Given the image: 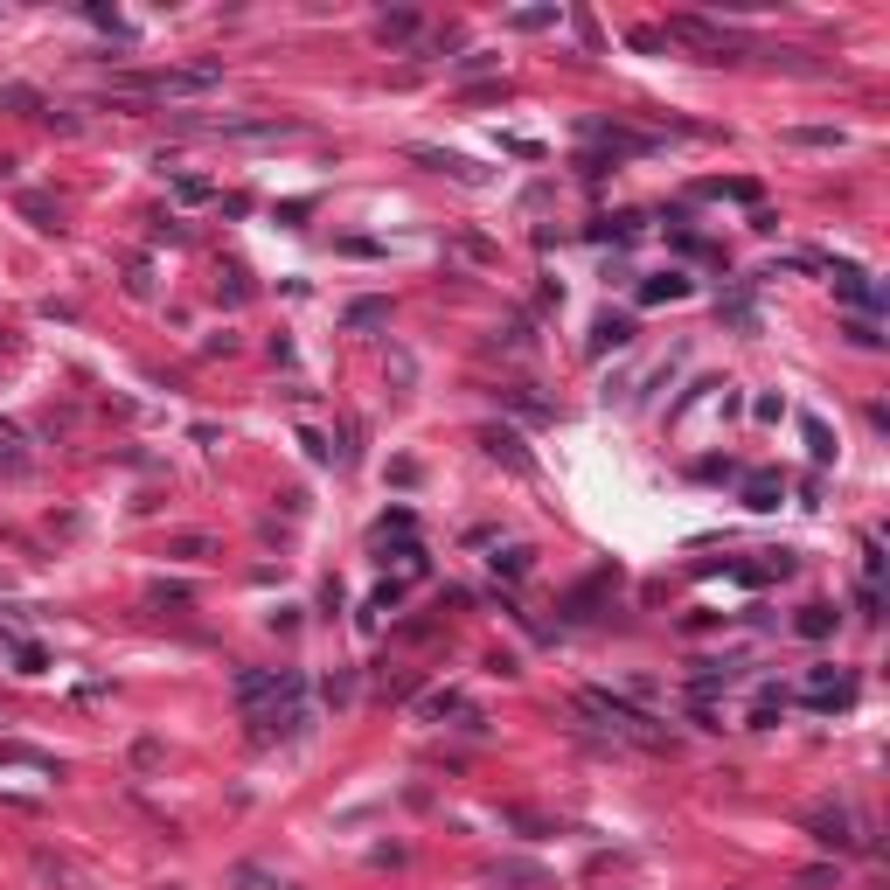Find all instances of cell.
<instances>
[{
    "label": "cell",
    "instance_id": "7",
    "mask_svg": "<svg viewBox=\"0 0 890 890\" xmlns=\"http://www.w3.org/2000/svg\"><path fill=\"white\" fill-rule=\"evenodd\" d=\"M633 341V320L626 313H598V327H592V355H605V348H626Z\"/></svg>",
    "mask_w": 890,
    "mask_h": 890
},
{
    "label": "cell",
    "instance_id": "1",
    "mask_svg": "<svg viewBox=\"0 0 890 890\" xmlns=\"http://www.w3.org/2000/svg\"><path fill=\"white\" fill-rule=\"evenodd\" d=\"M578 710H585V717H598L612 738H633V744H647V751H654V744H668V731H654V717H640L633 703H619V696H605V689L578 696Z\"/></svg>",
    "mask_w": 890,
    "mask_h": 890
},
{
    "label": "cell",
    "instance_id": "21",
    "mask_svg": "<svg viewBox=\"0 0 890 890\" xmlns=\"http://www.w3.org/2000/svg\"><path fill=\"white\" fill-rule=\"evenodd\" d=\"M14 661H21V675H42V647H28V640H21V647H14Z\"/></svg>",
    "mask_w": 890,
    "mask_h": 890
},
{
    "label": "cell",
    "instance_id": "3",
    "mask_svg": "<svg viewBox=\"0 0 890 890\" xmlns=\"http://www.w3.org/2000/svg\"><path fill=\"white\" fill-rule=\"evenodd\" d=\"M237 703L244 710H258V703H306V675L299 668H244L237 675Z\"/></svg>",
    "mask_w": 890,
    "mask_h": 890
},
{
    "label": "cell",
    "instance_id": "17",
    "mask_svg": "<svg viewBox=\"0 0 890 890\" xmlns=\"http://www.w3.org/2000/svg\"><path fill=\"white\" fill-rule=\"evenodd\" d=\"M494 571H501V578H522V571H529V550H501Z\"/></svg>",
    "mask_w": 890,
    "mask_h": 890
},
{
    "label": "cell",
    "instance_id": "8",
    "mask_svg": "<svg viewBox=\"0 0 890 890\" xmlns=\"http://www.w3.org/2000/svg\"><path fill=\"white\" fill-rule=\"evenodd\" d=\"M0 765H28V772H56V751H35V744H0Z\"/></svg>",
    "mask_w": 890,
    "mask_h": 890
},
{
    "label": "cell",
    "instance_id": "5",
    "mask_svg": "<svg viewBox=\"0 0 890 890\" xmlns=\"http://www.w3.org/2000/svg\"><path fill=\"white\" fill-rule=\"evenodd\" d=\"M807 828H814V842H828V849H856V814H849V807H814Z\"/></svg>",
    "mask_w": 890,
    "mask_h": 890
},
{
    "label": "cell",
    "instance_id": "13",
    "mask_svg": "<svg viewBox=\"0 0 890 890\" xmlns=\"http://www.w3.org/2000/svg\"><path fill=\"white\" fill-rule=\"evenodd\" d=\"M682 293H689V279H675V272H661V279H647V286H640L647 306H654V299H682Z\"/></svg>",
    "mask_w": 890,
    "mask_h": 890
},
{
    "label": "cell",
    "instance_id": "12",
    "mask_svg": "<svg viewBox=\"0 0 890 890\" xmlns=\"http://www.w3.org/2000/svg\"><path fill=\"white\" fill-rule=\"evenodd\" d=\"M0 466H7V473H21V466H28V452H21V432H14L7 418H0Z\"/></svg>",
    "mask_w": 890,
    "mask_h": 890
},
{
    "label": "cell",
    "instance_id": "4",
    "mask_svg": "<svg viewBox=\"0 0 890 890\" xmlns=\"http://www.w3.org/2000/svg\"><path fill=\"white\" fill-rule=\"evenodd\" d=\"M668 42H689V49H703V56H738V28H724V21H710V14H668Z\"/></svg>",
    "mask_w": 890,
    "mask_h": 890
},
{
    "label": "cell",
    "instance_id": "6",
    "mask_svg": "<svg viewBox=\"0 0 890 890\" xmlns=\"http://www.w3.org/2000/svg\"><path fill=\"white\" fill-rule=\"evenodd\" d=\"M376 42H383V49H404V42H418V14H411V7H397V14H376Z\"/></svg>",
    "mask_w": 890,
    "mask_h": 890
},
{
    "label": "cell",
    "instance_id": "20",
    "mask_svg": "<svg viewBox=\"0 0 890 890\" xmlns=\"http://www.w3.org/2000/svg\"><path fill=\"white\" fill-rule=\"evenodd\" d=\"M174 195H181V202H209V181H202V174H188V181H181Z\"/></svg>",
    "mask_w": 890,
    "mask_h": 890
},
{
    "label": "cell",
    "instance_id": "9",
    "mask_svg": "<svg viewBox=\"0 0 890 890\" xmlns=\"http://www.w3.org/2000/svg\"><path fill=\"white\" fill-rule=\"evenodd\" d=\"M480 445H487L494 459H508L515 473H529V452H522V439H515V432H480Z\"/></svg>",
    "mask_w": 890,
    "mask_h": 890
},
{
    "label": "cell",
    "instance_id": "2",
    "mask_svg": "<svg viewBox=\"0 0 890 890\" xmlns=\"http://www.w3.org/2000/svg\"><path fill=\"white\" fill-rule=\"evenodd\" d=\"M119 91L160 98V105H174V98H209V91H216V70H209V63H202V70H147V77H119Z\"/></svg>",
    "mask_w": 890,
    "mask_h": 890
},
{
    "label": "cell",
    "instance_id": "19",
    "mask_svg": "<svg viewBox=\"0 0 890 890\" xmlns=\"http://www.w3.org/2000/svg\"><path fill=\"white\" fill-rule=\"evenodd\" d=\"M550 21H557L550 7H522V14H515V28H550Z\"/></svg>",
    "mask_w": 890,
    "mask_h": 890
},
{
    "label": "cell",
    "instance_id": "16",
    "mask_svg": "<svg viewBox=\"0 0 890 890\" xmlns=\"http://www.w3.org/2000/svg\"><path fill=\"white\" fill-rule=\"evenodd\" d=\"M445 710H459V689H439V696L418 703V717H445Z\"/></svg>",
    "mask_w": 890,
    "mask_h": 890
},
{
    "label": "cell",
    "instance_id": "15",
    "mask_svg": "<svg viewBox=\"0 0 890 890\" xmlns=\"http://www.w3.org/2000/svg\"><path fill=\"white\" fill-rule=\"evenodd\" d=\"M807 452H814V459H835V439H828L821 418H807Z\"/></svg>",
    "mask_w": 890,
    "mask_h": 890
},
{
    "label": "cell",
    "instance_id": "18",
    "mask_svg": "<svg viewBox=\"0 0 890 890\" xmlns=\"http://www.w3.org/2000/svg\"><path fill=\"white\" fill-rule=\"evenodd\" d=\"M348 320H355V327H376V320H383V306H376V299H355V306H348Z\"/></svg>",
    "mask_w": 890,
    "mask_h": 890
},
{
    "label": "cell",
    "instance_id": "14",
    "mask_svg": "<svg viewBox=\"0 0 890 890\" xmlns=\"http://www.w3.org/2000/svg\"><path fill=\"white\" fill-rule=\"evenodd\" d=\"M800 633H807V640L835 633V612H828V605H807V612H800Z\"/></svg>",
    "mask_w": 890,
    "mask_h": 890
},
{
    "label": "cell",
    "instance_id": "10",
    "mask_svg": "<svg viewBox=\"0 0 890 890\" xmlns=\"http://www.w3.org/2000/svg\"><path fill=\"white\" fill-rule=\"evenodd\" d=\"M779 494H786L779 473H751V480H744V501H751V508H779Z\"/></svg>",
    "mask_w": 890,
    "mask_h": 890
},
{
    "label": "cell",
    "instance_id": "11",
    "mask_svg": "<svg viewBox=\"0 0 890 890\" xmlns=\"http://www.w3.org/2000/svg\"><path fill=\"white\" fill-rule=\"evenodd\" d=\"M835 286H842V293L856 299V306H877V293H870V279H863L856 265H835Z\"/></svg>",
    "mask_w": 890,
    "mask_h": 890
}]
</instances>
